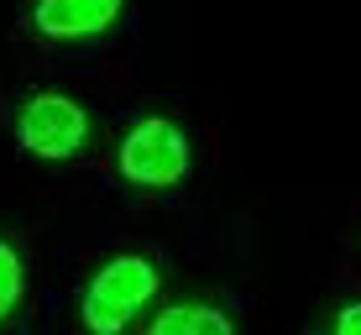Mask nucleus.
<instances>
[{
    "label": "nucleus",
    "mask_w": 361,
    "mask_h": 335,
    "mask_svg": "<svg viewBox=\"0 0 361 335\" xmlns=\"http://www.w3.org/2000/svg\"><path fill=\"white\" fill-rule=\"evenodd\" d=\"M157 288H163V272L142 252H121V257H110V262H99V272L84 283V299H79L84 330L90 335L131 330V319L157 299Z\"/></svg>",
    "instance_id": "f257e3e1"
},
{
    "label": "nucleus",
    "mask_w": 361,
    "mask_h": 335,
    "mask_svg": "<svg viewBox=\"0 0 361 335\" xmlns=\"http://www.w3.org/2000/svg\"><path fill=\"white\" fill-rule=\"evenodd\" d=\"M194 168L189 131L168 116H142L116 147V173L136 189H173Z\"/></svg>",
    "instance_id": "f03ea898"
},
{
    "label": "nucleus",
    "mask_w": 361,
    "mask_h": 335,
    "mask_svg": "<svg viewBox=\"0 0 361 335\" xmlns=\"http://www.w3.org/2000/svg\"><path fill=\"white\" fill-rule=\"evenodd\" d=\"M16 142H21L27 157L68 163V157H79L84 142H90V110L73 100V95L42 90L16 110Z\"/></svg>",
    "instance_id": "7ed1b4c3"
},
{
    "label": "nucleus",
    "mask_w": 361,
    "mask_h": 335,
    "mask_svg": "<svg viewBox=\"0 0 361 335\" xmlns=\"http://www.w3.org/2000/svg\"><path fill=\"white\" fill-rule=\"evenodd\" d=\"M126 0H37L32 27L47 42H84V37H105L121 21Z\"/></svg>",
    "instance_id": "20e7f679"
},
{
    "label": "nucleus",
    "mask_w": 361,
    "mask_h": 335,
    "mask_svg": "<svg viewBox=\"0 0 361 335\" xmlns=\"http://www.w3.org/2000/svg\"><path fill=\"white\" fill-rule=\"evenodd\" d=\"M147 335H235V319L220 304H163Z\"/></svg>",
    "instance_id": "39448f33"
},
{
    "label": "nucleus",
    "mask_w": 361,
    "mask_h": 335,
    "mask_svg": "<svg viewBox=\"0 0 361 335\" xmlns=\"http://www.w3.org/2000/svg\"><path fill=\"white\" fill-rule=\"evenodd\" d=\"M21 293H27V262H21V252L0 236V325L16 315Z\"/></svg>",
    "instance_id": "423d86ee"
},
{
    "label": "nucleus",
    "mask_w": 361,
    "mask_h": 335,
    "mask_svg": "<svg viewBox=\"0 0 361 335\" xmlns=\"http://www.w3.org/2000/svg\"><path fill=\"white\" fill-rule=\"evenodd\" d=\"M330 335H361V299L335 309V325H330Z\"/></svg>",
    "instance_id": "0eeeda50"
}]
</instances>
